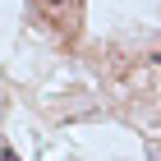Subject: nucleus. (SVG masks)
Instances as JSON below:
<instances>
[{
	"label": "nucleus",
	"instance_id": "f257e3e1",
	"mask_svg": "<svg viewBox=\"0 0 161 161\" xmlns=\"http://www.w3.org/2000/svg\"><path fill=\"white\" fill-rule=\"evenodd\" d=\"M42 9H64V5H74V0H37Z\"/></svg>",
	"mask_w": 161,
	"mask_h": 161
},
{
	"label": "nucleus",
	"instance_id": "f03ea898",
	"mask_svg": "<svg viewBox=\"0 0 161 161\" xmlns=\"http://www.w3.org/2000/svg\"><path fill=\"white\" fill-rule=\"evenodd\" d=\"M0 161H19V152H14V147H0Z\"/></svg>",
	"mask_w": 161,
	"mask_h": 161
}]
</instances>
